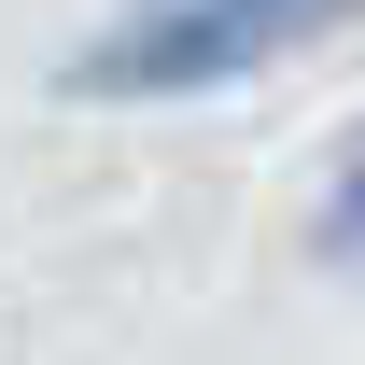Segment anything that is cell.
<instances>
[{"mask_svg": "<svg viewBox=\"0 0 365 365\" xmlns=\"http://www.w3.org/2000/svg\"><path fill=\"white\" fill-rule=\"evenodd\" d=\"M337 0H127L85 56H71V98L98 113H140V98H197V85H239L253 56H281L295 29H323Z\"/></svg>", "mask_w": 365, "mask_h": 365, "instance_id": "obj_1", "label": "cell"}, {"mask_svg": "<svg viewBox=\"0 0 365 365\" xmlns=\"http://www.w3.org/2000/svg\"><path fill=\"white\" fill-rule=\"evenodd\" d=\"M323 253H351V267H365V155H351V182H337V211H323Z\"/></svg>", "mask_w": 365, "mask_h": 365, "instance_id": "obj_2", "label": "cell"}]
</instances>
